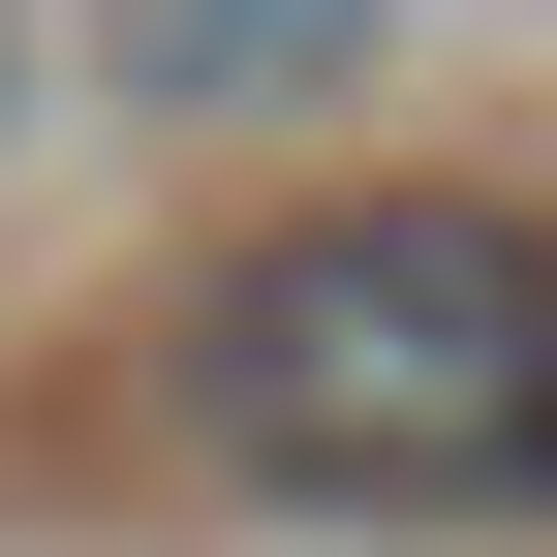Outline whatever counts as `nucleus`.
Instances as JSON below:
<instances>
[{
	"label": "nucleus",
	"instance_id": "obj_3",
	"mask_svg": "<svg viewBox=\"0 0 557 557\" xmlns=\"http://www.w3.org/2000/svg\"><path fill=\"white\" fill-rule=\"evenodd\" d=\"M32 94H62V32H32V0H0V156H32Z\"/></svg>",
	"mask_w": 557,
	"mask_h": 557
},
{
	"label": "nucleus",
	"instance_id": "obj_1",
	"mask_svg": "<svg viewBox=\"0 0 557 557\" xmlns=\"http://www.w3.org/2000/svg\"><path fill=\"white\" fill-rule=\"evenodd\" d=\"M186 434L310 527H557V218L527 186H310L186 278Z\"/></svg>",
	"mask_w": 557,
	"mask_h": 557
},
{
	"label": "nucleus",
	"instance_id": "obj_2",
	"mask_svg": "<svg viewBox=\"0 0 557 557\" xmlns=\"http://www.w3.org/2000/svg\"><path fill=\"white\" fill-rule=\"evenodd\" d=\"M94 32H124L156 124H310V94H372V0H94Z\"/></svg>",
	"mask_w": 557,
	"mask_h": 557
}]
</instances>
